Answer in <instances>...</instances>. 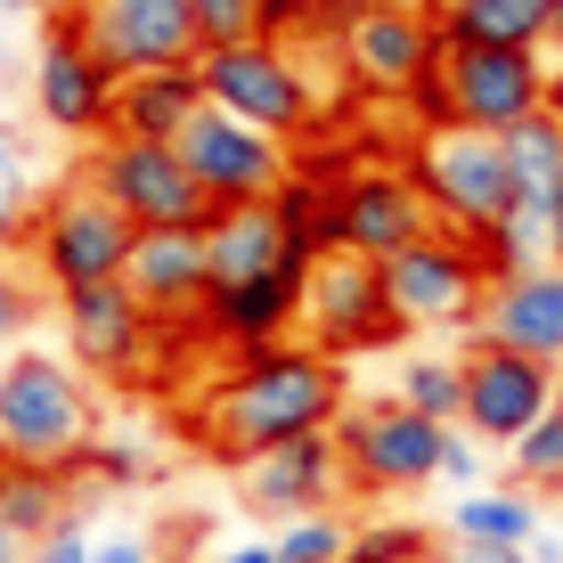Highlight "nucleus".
I'll use <instances>...</instances> for the list:
<instances>
[{
    "label": "nucleus",
    "instance_id": "nucleus-44",
    "mask_svg": "<svg viewBox=\"0 0 563 563\" xmlns=\"http://www.w3.org/2000/svg\"><path fill=\"white\" fill-rule=\"evenodd\" d=\"M531 563H563V531H539L531 539Z\"/></svg>",
    "mask_w": 563,
    "mask_h": 563
},
{
    "label": "nucleus",
    "instance_id": "nucleus-23",
    "mask_svg": "<svg viewBox=\"0 0 563 563\" xmlns=\"http://www.w3.org/2000/svg\"><path fill=\"white\" fill-rule=\"evenodd\" d=\"M197 107H205V74L197 66L123 74V90H114V140H180Z\"/></svg>",
    "mask_w": 563,
    "mask_h": 563
},
{
    "label": "nucleus",
    "instance_id": "nucleus-4",
    "mask_svg": "<svg viewBox=\"0 0 563 563\" xmlns=\"http://www.w3.org/2000/svg\"><path fill=\"white\" fill-rule=\"evenodd\" d=\"M131 245H140V229L114 212L99 188L74 172V180H57L42 205H33V229H25V262L33 278L49 286V295H74V286H107L123 278Z\"/></svg>",
    "mask_w": 563,
    "mask_h": 563
},
{
    "label": "nucleus",
    "instance_id": "nucleus-30",
    "mask_svg": "<svg viewBox=\"0 0 563 563\" xmlns=\"http://www.w3.org/2000/svg\"><path fill=\"white\" fill-rule=\"evenodd\" d=\"M507 482H522L531 498H563V409H548L507 450Z\"/></svg>",
    "mask_w": 563,
    "mask_h": 563
},
{
    "label": "nucleus",
    "instance_id": "nucleus-43",
    "mask_svg": "<svg viewBox=\"0 0 563 563\" xmlns=\"http://www.w3.org/2000/svg\"><path fill=\"white\" fill-rule=\"evenodd\" d=\"M367 9V0H319V16H327V33H343V25H352V16Z\"/></svg>",
    "mask_w": 563,
    "mask_h": 563
},
{
    "label": "nucleus",
    "instance_id": "nucleus-20",
    "mask_svg": "<svg viewBox=\"0 0 563 563\" xmlns=\"http://www.w3.org/2000/svg\"><path fill=\"white\" fill-rule=\"evenodd\" d=\"M302 286H310V262H286L269 278H238V286H212L205 310H197V335L221 343L229 360L238 352H262V343H286L302 327Z\"/></svg>",
    "mask_w": 563,
    "mask_h": 563
},
{
    "label": "nucleus",
    "instance_id": "nucleus-7",
    "mask_svg": "<svg viewBox=\"0 0 563 563\" xmlns=\"http://www.w3.org/2000/svg\"><path fill=\"white\" fill-rule=\"evenodd\" d=\"M441 441H450V424L417 417L409 400H352L335 417L352 498H409L424 482H441Z\"/></svg>",
    "mask_w": 563,
    "mask_h": 563
},
{
    "label": "nucleus",
    "instance_id": "nucleus-38",
    "mask_svg": "<svg viewBox=\"0 0 563 563\" xmlns=\"http://www.w3.org/2000/svg\"><path fill=\"white\" fill-rule=\"evenodd\" d=\"M482 441L465 433V424H450V441H441V490H482Z\"/></svg>",
    "mask_w": 563,
    "mask_h": 563
},
{
    "label": "nucleus",
    "instance_id": "nucleus-2",
    "mask_svg": "<svg viewBox=\"0 0 563 563\" xmlns=\"http://www.w3.org/2000/svg\"><path fill=\"white\" fill-rule=\"evenodd\" d=\"M90 441H99V393H90V376L66 352L0 360V457L82 474Z\"/></svg>",
    "mask_w": 563,
    "mask_h": 563
},
{
    "label": "nucleus",
    "instance_id": "nucleus-41",
    "mask_svg": "<svg viewBox=\"0 0 563 563\" xmlns=\"http://www.w3.org/2000/svg\"><path fill=\"white\" fill-rule=\"evenodd\" d=\"M212 563H278V548H269V539H254V531H245V539H229V548L212 555Z\"/></svg>",
    "mask_w": 563,
    "mask_h": 563
},
{
    "label": "nucleus",
    "instance_id": "nucleus-47",
    "mask_svg": "<svg viewBox=\"0 0 563 563\" xmlns=\"http://www.w3.org/2000/svg\"><path fill=\"white\" fill-rule=\"evenodd\" d=\"M548 49H555V57H563V0H555V42H548Z\"/></svg>",
    "mask_w": 563,
    "mask_h": 563
},
{
    "label": "nucleus",
    "instance_id": "nucleus-9",
    "mask_svg": "<svg viewBox=\"0 0 563 563\" xmlns=\"http://www.w3.org/2000/svg\"><path fill=\"white\" fill-rule=\"evenodd\" d=\"M82 180L99 188L131 229H205L212 221V197L188 180V164H180L172 140H114L107 131V140L90 147Z\"/></svg>",
    "mask_w": 563,
    "mask_h": 563
},
{
    "label": "nucleus",
    "instance_id": "nucleus-35",
    "mask_svg": "<svg viewBox=\"0 0 563 563\" xmlns=\"http://www.w3.org/2000/svg\"><path fill=\"white\" fill-rule=\"evenodd\" d=\"M188 9H197L205 49H221V42H254V33H262V0H188Z\"/></svg>",
    "mask_w": 563,
    "mask_h": 563
},
{
    "label": "nucleus",
    "instance_id": "nucleus-53",
    "mask_svg": "<svg viewBox=\"0 0 563 563\" xmlns=\"http://www.w3.org/2000/svg\"><path fill=\"white\" fill-rule=\"evenodd\" d=\"M555 531H563V522H555Z\"/></svg>",
    "mask_w": 563,
    "mask_h": 563
},
{
    "label": "nucleus",
    "instance_id": "nucleus-31",
    "mask_svg": "<svg viewBox=\"0 0 563 563\" xmlns=\"http://www.w3.org/2000/svg\"><path fill=\"white\" fill-rule=\"evenodd\" d=\"M441 555V539L433 531H424V522H360V531H352V555H343V563H433Z\"/></svg>",
    "mask_w": 563,
    "mask_h": 563
},
{
    "label": "nucleus",
    "instance_id": "nucleus-13",
    "mask_svg": "<svg viewBox=\"0 0 563 563\" xmlns=\"http://www.w3.org/2000/svg\"><path fill=\"white\" fill-rule=\"evenodd\" d=\"M114 90H123V74L82 42V25H74V16H49L42 49H33V114H42L57 140H107L114 131Z\"/></svg>",
    "mask_w": 563,
    "mask_h": 563
},
{
    "label": "nucleus",
    "instance_id": "nucleus-36",
    "mask_svg": "<svg viewBox=\"0 0 563 563\" xmlns=\"http://www.w3.org/2000/svg\"><path fill=\"white\" fill-rule=\"evenodd\" d=\"M90 555H99V539H90V507H74L57 531H42L25 548V563H90Z\"/></svg>",
    "mask_w": 563,
    "mask_h": 563
},
{
    "label": "nucleus",
    "instance_id": "nucleus-33",
    "mask_svg": "<svg viewBox=\"0 0 563 563\" xmlns=\"http://www.w3.org/2000/svg\"><path fill=\"white\" fill-rule=\"evenodd\" d=\"M82 474H90V490H123V482H147L155 474V457L140 450V441H90V457H82ZM74 474V482H82Z\"/></svg>",
    "mask_w": 563,
    "mask_h": 563
},
{
    "label": "nucleus",
    "instance_id": "nucleus-22",
    "mask_svg": "<svg viewBox=\"0 0 563 563\" xmlns=\"http://www.w3.org/2000/svg\"><path fill=\"white\" fill-rule=\"evenodd\" d=\"M441 49H548L555 0H441Z\"/></svg>",
    "mask_w": 563,
    "mask_h": 563
},
{
    "label": "nucleus",
    "instance_id": "nucleus-42",
    "mask_svg": "<svg viewBox=\"0 0 563 563\" xmlns=\"http://www.w3.org/2000/svg\"><path fill=\"white\" fill-rule=\"evenodd\" d=\"M0 9H16V16H74L82 0H0Z\"/></svg>",
    "mask_w": 563,
    "mask_h": 563
},
{
    "label": "nucleus",
    "instance_id": "nucleus-19",
    "mask_svg": "<svg viewBox=\"0 0 563 563\" xmlns=\"http://www.w3.org/2000/svg\"><path fill=\"white\" fill-rule=\"evenodd\" d=\"M123 286L147 302L155 327L197 335V310H205V295H212L205 229H140V245H131V262H123Z\"/></svg>",
    "mask_w": 563,
    "mask_h": 563
},
{
    "label": "nucleus",
    "instance_id": "nucleus-5",
    "mask_svg": "<svg viewBox=\"0 0 563 563\" xmlns=\"http://www.w3.org/2000/svg\"><path fill=\"white\" fill-rule=\"evenodd\" d=\"M409 172H417L424 205H433V221L457 229V238H474V245L515 212V164H507V140H498V131L433 123L409 147Z\"/></svg>",
    "mask_w": 563,
    "mask_h": 563
},
{
    "label": "nucleus",
    "instance_id": "nucleus-49",
    "mask_svg": "<svg viewBox=\"0 0 563 563\" xmlns=\"http://www.w3.org/2000/svg\"><path fill=\"white\" fill-rule=\"evenodd\" d=\"M555 107H563V74H555Z\"/></svg>",
    "mask_w": 563,
    "mask_h": 563
},
{
    "label": "nucleus",
    "instance_id": "nucleus-52",
    "mask_svg": "<svg viewBox=\"0 0 563 563\" xmlns=\"http://www.w3.org/2000/svg\"><path fill=\"white\" fill-rule=\"evenodd\" d=\"M0 66H9V57H0Z\"/></svg>",
    "mask_w": 563,
    "mask_h": 563
},
{
    "label": "nucleus",
    "instance_id": "nucleus-6",
    "mask_svg": "<svg viewBox=\"0 0 563 563\" xmlns=\"http://www.w3.org/2000/svg\"><path fill=\"white\" fill-rule=\"evenodd\" d=\"M384 295L409 335H482V302H490V262L474 254V238L433 229V238L400 245L384 262Z\"/></svg>",
    "mask_w": 563,
    "mask_h": 563
},
{
    "label": "nucleus",
    "instance_id": "nucleus-25",
    "mask_svg": "<svg viewBox=\"0 0 563 563\" xmlns=\"http://www.w3.org/2000/svg\"><path fill=\"white\" fill-rule=\"evenodd\" d=\"M507 164H515V212L548 229L555 245V205H563V107H539L531 123L507 131Z\"/></svg>",
    "mask_w": 563,
    "mask_h": 563
},
{
    "label": "nucleus",
    "instance_id": "nucleus-8",
    "mask_svg": "<svg viewBox=\"0 0 563 563\" xmlns=\"http://www.w3.org/2000/svg\"><path fill=\"white\" fill-rule=\"evenodd\" d=\"M205 74V99L245 114L254 131H269V140H302L310 123H319V82H310V66L295 57V42H221L197 57Z\"/></svg>",
    "mask_w": 563,
    "mask_h": 563
},
{
    "label": "nucleus",
    "instance_id": "nucleus-37",
    "mask_svg": "<svg viewBox=\"0 0 563 563\" xmlns=\"http://www.w3.org/2000/svg\"><path fill=\"white\" fill-rule=\"evenodd\" d=\"M310 33H327L319 0H262V42H310Z\"/></svg>",
    "mask_w": 563,
    "mask_h": 563
},
{
    "label": "nucleus",
    "instance_id": "nucleus-14",
    "mask_svg": "<svg viewBox=\"0 0 563 563\" xmlns=\"http://www.w3.org/2000/svg\"><path fill=\"white\" fill-rule=\"evenodd\" d=\"M548 409H555V367L548 360H522V352H507V343H490V335L465 343V417L457 424L482 441V450H515Z\"/></svg>",
    "mask_w": 563,
    "mask_h": 563
},
{
    "label": "nucleus",
    "instance_id": "nucleus-51",
    "mask_svg": "<svg viewBox=\"0 0 563 563\" xmlns=\"http://www.w3.org/2000/svg\"><path fill=\"white\" fill-rule=\"evenodd\" d=\"M172 563H197V555H172Z\"/></svg>",
    "mask_w": 563,
    "mask_h": 563
},
{
    "label": "nucleus",
    "instance_id": "nucleus-50",
    "mask_svg": "<svg viewBox=\"0 0 563 563\" xmlns=\"http://www.w3.org/2000/svg\"><path fill=\"white\" fill-rule=\"evenodd\" d=\"M0 482H9V457H0Z\"/></svg>",
    "mask_w": 563,
    "mask_h": 563
},
{
    "label": "nucleus",
    "instance_id": "nucleus-1",
    "mask_svg": "<svg viewBox=\"0 0 563 563\" xmlns=\"http://www.w3.org/2000/svg\"><path fill=\"white\" fill-rule=\"evenodd\" d=\"M352 409V376L343 360H327L319 343H262L238 352L197 400V450L221 465H254L302 433H335V417Z\"/></svg>",
    "mask_w": 563,
    "mask_h": 563
},
{
    "label": "nucleus",
    "instance_id": "nucleus-34",
    "mask_svg": "<svg viewBox=\"0 0 563 563\" xmlns=\"http://www.w3.org/2000/svg\"><path fill=\"white\" fill-rule=\"evenodd\" d=\"M42 295H49L42 278H25V269H16L9 254H0V352H9V343L25 335L33 319H42Z\"/></svg>",
    "mask_w": 563,
    "mask_h": 563
},
{
    "label": "nucleus",
    "instance_id": "nucleus-10",
    "mask_svg": "<svg viewBox=\"0 0 563 563\" xmlns=\"http://www.w3.org/2000/svg\"><path fill=\"white\" fill-rule=\"evenodd\" d=\"M57 335H66V360L82 367L90 384H140L155 367V343L180 335V327H155L147 302L131 295L123 278H107V286L57 295Z\"/></svg>",
    "mask_w": 563,
    "mask_h": 563
},
{
    "label": "nucleus",
    "instance_id": "nucleus-3",
    "mask_svg": "<svg viewBox=\"0 0 563 563\" xmlns=\"http://www.w3.org/2000/svg\"><path fill=\"white\" fill-rule=\"evenodd\" d=\"M424 131L433 123H465V131H498L531 123L539 107H555V66L548 49H441V66L409 90Z\"/></svg>",
    "mask_w": 563,
    "mask_h": 563
},
{
    "label": "nucleus",
    "instance_id": "nucleus-28",
    "mask_svg": "<svg viewBox=\"0 0 563 563\" xmlns=\"http://www.w3.org/2000/svg\"><path fill=\"white\" fill-rule=\"evenodd\" d=\"M393 400H409V409L433 417V424H457L465 417V352H417V360H400Z\"/></svg>",
    "mask_w": 563,
    "mask_h": 563
},
{
    "label": "nucleus",
    "instance_id": "nucleus-32",
    "mask_svg": "<svg viewBox=\"0 0 563 563\" xmlns=\"http://www.w3.org/2000/svg\"><path fill=\"white\" fill-rule=\"evenodd\" d=\"M33 164H25V147L16 140H0V245H25V229H33Z\"/></svg>",
    "mask_w": 563,
    "mask_h": 563
},
{
    "label": "nucleus",
    "instance_id": "nucleus-15",
    "mask_svg": "<svg viewBox=\"0 0 563 563\" xmlns=\"http://www.w3.org/2000/svg\"><path fill=\"white\" fill-rule=\"evenodd\" d=\"M74 25H82V42L114 74H155V66H197L205 57V33H197L188 0H82Z\"/></svg>",
    "mask_w": 563,
    "mask_h": 563
},
{
    "label": "nucleus",
    "instance_id": "nucleus-11",
    "mask_svg": "<svg viewBox=\"0 0 563 563\" xmlns=\"http://www.w3.org/2000/svg\"><path fill=\"white\" fill-rule=\"evenodd\" d=\"M180 164H188V180L212 197V212H229V205H269L286 188V172H295V155H286V140H269V131H254L245 114H229V107H197L188 114V131L180 140Z\"/></svg>",
    "mask_w": 563,
    "mask_h": 563
},
{
    "label": "nucleus",
    "instance_id": "nucleus-18",
    "mask_svg": "<svg viewBox=\"0 0 563 563\" xmlns=\"http://www.w3.org/2000/svg\"><path fill=\"white\" fill-rule=\"evenodd\" d=\"M238 490H245V515L262 522H295V515H319V507H343L352 482H343V450L335 433H302L286 450H269L254 465H238Z\"/></svg>",
    "mask_w": 563,
    "mask_h": 563
},
{
    "label": "nucleus",
    "instance_id": "nucleus-21",
    "mask_svg": "<svg viewBox=\"0 0 563 563\" xmlns=\"http://www.w3.org/2000/svg\"><path fill=\"white\" fill-rule=\"evenodd\" d=\"M482 335L555 367L563 360V262H531V269H515V278H490Z\"/></svg>",
    "mask_w": 563,
    "mask_h": 563
},
{
    "label": "nucleus",
    "instance_id": "nucleus-17",
    "mask_svg": "<svg viewBox=\"0 0 563 563\" xmlns=\"http://www.w3.org/2000/svg\"><path fill=\"white\" fill-rule=\"evenodd\" d=\"M433 205H424L417 172L409 164H360L343 172V254H367V262H393L400 245L433 238Z\"/></svg>",
    "mask_w": 563,
    "mask_h": 563
},
{
    "label": "nucleus",
    "instance_id": "nucleus-16",
    "mask_svg": "<svg viewBox=\"0 0 563 563\" xmlns=\"http://www.w3.org/2000/svg\"><path fill=\"white\" fill-rule=\"evenodd\" d=\"M343 49V74H352V90L367 99H409L424 74L441 66V25L417 9H384V0H367L352 25L335 33Z\"/></svg>",
    "mask_w": 563,
    "mask_h": 563
},
{
    "label": "nucleus",
    "instance_id": "nucleus-48",
    "mask_svg": "<svg viewBox=\"0 0 563 563\" xmlns=\"http://www.w3.org/2000/svg\"><path fill=\"white\" fill-rule=\"evenodd\" d=\"M555 409H563V360H555Z\"/></svg>",
    "mask_w": 563,
    "mask_h": 563
},
{
    "label": "nucleus",
    "instance_id": "nucleus-40",
    "mask_svg": "<svg viewBox=\"0 0 563 563\" xmlns=\"http://www.w3.org/2000/svg\"><path fill=\"white\" fill-rule=\"evenodd\" d=\"M433 563H531V548H482V539H450Z\"/></svg>",
    "mask_w": 563,
    "mask_h": 563
},
{
    "label": "nucleus",
    "instance_id": "nucleus-45",
    "mask_svg": "<svg viewBox=\"0 0 563 563\" xmlns=\"http://www.w3.org/2000/svg\"><path fill=\"white\" fill-rule=\"evenodd\" d=\"M0 563H25V539H16L9 522H0Z\"/></svg>",
    "mask_w": 563,
    "mask_h": 563
},
{
    "label": "nucleus",
    "instance_id": "nucleus-39",
    "mask_svg": "<svg viewBox=\"0 0 563 563\" xmlns=\"http://www.w3.org/2000/svg\"><path fill=\"white\" fill-rule=\"evenodd\" d=\"M90 563H164V555H155V539H147V531H107Z\"/></svg>",
    "mask_w": 563,
    "mask_h": 563
},
{
    "label": "nucleus",
    "instance_id": "nucleus-24",
    "mask_svg": "<svg viewBox=\"0 0 563 563\" xmlns=\"http://www.w3.org/2000/svg\"><path fill=\"white\" fill-rule=\"evenodd\" d=\"M205 254H212V286H238V278H269V269L302 262L295 245H286L278 212L269 205H229L205 221Z\"/></svg>",
    "mask_w": 563,
    "mask_h": 563
},
{
    "label": "nucleus",
    "instance_id": "nucleus-29",
    "mask_svg": "<svg viewBox=\"0 0 563 563\" xmlns=\"http://www.w3.org/2000/svg\"><path fill=\"white\" fill-rule=\"evenodd\" d=\"M352 531H360V522L343 515V507H319V515L278 522L269 548H278V563H343V555H352Z\"/></svg>",
    "mask_w": 563,
    "mask_h": 563
},
{
    "label": "nucleus",
    "instance_id": "nucleus-27",
    "mask_svg": "<svg viewBox=\"0 0 563 563\" xmlns=\"http://www.w3.org/2000/svg\"><path fill=\"white\" fill-rule=\"evenodd\" d=\"M74 474H49V465H9V482H0V522H9L16 539H42V531H57L74 507Z\"/></svg>",
    "mask_w": 563,
    "mask_h": 563
},
{
    "label": "nucleus",
    "instance_id": "nucleus-26",
    "mask_svg": "<svg viewBox=\"0 0 563 563\" xmlns=\"http://www.w3.org/2000/svg\"><path fill=\"white\" fill-rule=\"evenodd\" d=\"M548 531L539 498L522 482H482V490H457L450 498V539H482V548H531Z\"/></svg>",
    "mask_w": 563,
    "mask_h": 563
},
{
    "label": "nucleus",
    "instance_id": "nucleus-12",
    "mask_svg": "<svg viewBox=\"0 0 563 563\" xmlns=\"http://www.w3.org/2000/svg\"><path fill=\"white\" fill-rule=\"evenodd\" d=\"M302 335L319 343L327 360H360L400 343L409 327L393 319V295H384V262L367 254H319L302 286Z\"/></svg>",
    "mask_w": 563,
    "mask_h": 563
},
{
    "label": "nucleus",
    "instance_id": "nucleus-46",
    "mask_svg": "<svg viewBox=\"0 0 563 563\" xmlns=\"http://www.w3.org/2000/svg\"><path fill=\"white\" fill-rule=\"evenodd\" d=\"M384 9H417V16H441V0H384Z\"/></svg>",
    "mask_w": 563,
    "mask_h": 563
}]
</instances>
